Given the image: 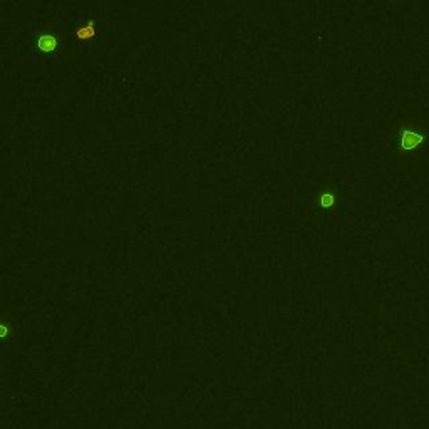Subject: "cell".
Instances as JSON below:
<instances>
[{
	"label": "cell",
	"mask_w": 429,
	"mask_h": 429,
	"mask_svg": "<svg viewBox=\"0 0 429 429\" xmlns=\"http://www.w3.org/2000/svg\"><path fill=\"white\" fill-rule=\"evenodd\" d=\"M424 141V136L417 131H402L399 136V146L402 150H416Z\"/></svg>",
	"instance_id": "6da1fadb"
},
{
	"label": "cell",
	"mask_w": 429,
	"mask_h": 429,
	"mask_svg": "<svg viewBox=\"0 0 429 429\" xmlns=\"http://www.w3.org/2000/svg\"><path fill=\"white\" fill-rule=\"evenodd\" d=\"M94 35H96V27H94L93 20H88V22H86L84 25H81V27L76 29V39H79L81 42L93 39Z\"/></svg>",
	"instance_id": "7a4b0ae2"
},
{
	"label": "cell",
	"mask_w": 429,
	"mask_h": 429,
	"mask_svg": "<svg viewBox=\"0 0 429 429\" xmlns=\"http://www.w3.org/2000/svg\"><path fill=\"white\" fill-rule=\"evenodd\" d=\"M37 47L44 52H52L57 47V39L52 34H42L37 40Z\"/></svg>",
	"instance_id": "3957f363"
},
{
	"label": "cell",
	"mask_w": 429,
	"mask_h": 429,
	"mask_svg": "<svg viewBox=\"0 0 429 429\" xmlns=\"http://www.w3.org/2000/svg\"><path fill=\"white\" fill-rule=\"evenodd\" d=\"M15 339V325L12 322H0V340H14Z\"/></svg>",
	"instance_id": "277c9868"
},
{
	"label": "cell",
	"mask_w": 429,
	"mask_h": 429,
	"mask_svg": "<svg viewBox=\"0 0 429 429\" xmlns=\"http://www.w3.org/2000/svg\"><path fill=\"white\" fill-rule=\"evenodd\" d=\"M334 201H335V198L332 196V195H329V193H322V196H320V206L327 208V206L334 205Z\"/></svg>",
	"instance_id": "5b68a950"
}]
</instances>
